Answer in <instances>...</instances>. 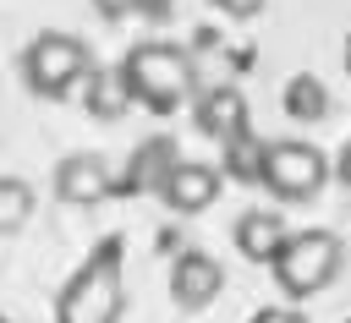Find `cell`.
Wrapping results in <instances>:
<instances>
[{
  "instance_id": "6da1fadb",
  "label": "cell",
  "mask_w": 351,
  "mask_h": 323,
  "mask_svg": "<svg viewBox=\"0 0 351 323\" xmlns=\"http://www.w3.org/2000/svg\"><path fill=\"white\" fill-rule=\"evenodd\" d=\"M121 82H126V93H132L137 104L170 115L176 104H186V99L197 93V60H192L186 49L165 44V38H148V44H137V49H126Z\"/></svg>"
},
{
  "instance_id": "7a4b0ae2",
  "label": "cell",
  "mask_w": 351,
  "mask_h": 323,
  "mask_svg": "<svg viewBox=\"0 0 351 323\" xmlns=\"http://www.w3.org/2000/svg\"><path fill=\"white\" fill-rule=\"evenodd\" d=\"M274 268V285L291 296V301H307L318 290H329L346 268V241L335 230H291L280 257L269 263Z\"/></svg>"
},
{
  "instance_id": "3957f363",
  "label": "cell",
  "mask_w": 351,
  "mask_h": 323,
  "mask_svg": "<svg viewBox=\"0 0 351 323\" xmlns=\"http://www.w3.org/2000/svg\"><path fill=\"white\" fill-rule=\"evenodd\" d=\"M121 307H126L121 252H115V241H104V252L88 257V263L66 279L60 307H55V323H121Z\"/></svg>"
},
{
  "instance_id": "277c9868",
  "label": "cell",
  "mask_w": 351,
  "mask_h": 323,
  "mask_svg": "<svg viewBox=\"0 0 351 323\" xmlns=\"http://www.w3.org/2000/svg\"><path fill=\"white\" fill-rule=\"evenodd\" d=\"M88 71H93V55H88V44L71 38V33H38V38L22 49V82H27V93H38V99H71V93L88 82Z\"/></svg>"
},
{
  "instance_id": "5b68a950",
  "label": "cell",
  "mask_w": 351,
  "mask_h": 323,
  "mask_svg": "<svg viewBox=\"0 0 351 323\" xmlns=\"http://www.w3.org/2000/svg\"><path fill=\"white\" fill-rule=\"evenodd\" d=\"M280 203H313L329 186V153L302 142V137H280L263 142V175H258Z\"/></svg>"
},
{
  "instance_id": "8992f818",
  "label": "cell",
  "mask_w": 351,
  "mask_h": 323,
  "mask_svg": "<svg viewBox=\"0 0 351 323\" xmlns=\"http://www.w3.org/2000/svg\"><path fill=\"white\" fill-rule=\"evenodd\" d=\"M115 186H121V181H115L110 159H99V153H66L60 170H55V197L71 203V208H93V203H104Z\"/></svg>"
},
{
  "instance_id": "52a82bcc",
  "label": "cell",
  "mask_w": 351,
  "mask_h": 323,
  "mask_svg": "<svg viewBox=\"0 0 351 323\" xmlns=\"http://www.w3.org/2000/svg\"><path fill=\"white\" fill-rule=\"evenodd\" d=\"M219 290H225L219 257H208V252H197V246L176 257V268H170V301H176L181 312H203Z\"/></svg>"
},
{
  "instance_id": "ba28073f",
  "label": "cell",
  "mask_w": 351,
  "mask_h": 323,
  "mask_svg": "<svg viewBox=\"0 0 351 323\" xmlns=\"http://www.w3.org/2000/svg\"><path fill=\"white\" fill-rule=\"evenodd\" d=\"M159 197L170 214H203L208 203H219V170L197 159H176V170L159 181Z\"/></svg>"
},
{
  "instance_id": "9c48e42d",
  "label": "cell",
  "mask_w": 351,
  "mask_h": 323,
  "mask_svg": "<svg viewBox=\"0 0 351 323\" xmlns=\"http://www.w3.org/2000/svg\"><path fill=\"white\" fill-rule=\"evenodd\" d=\"M192 120H197V131H203L208 142H230V137L252 131V120H247V99H241L236 88H203L197 104H192Z\"/></svg>"
},
{
  "instance_id": "30bf717a",
  "label": "cell",
  "mask_w": 351,
  "mask_h": 323,
  "mask_svg": "<svg viewBox=\"0 0 351 323\" xmlns=\"http://www.w3.org/2000/svg\"><path fill=\"white\" fill-rule=\"evenodd\" d=\"M285 219L274 214V208H252V214H241L236 219V252L247 257V263H274L280 257V246H285Z\"/></svg>"
},
{
  "instance_id": "8fae6325",
  "label": "cell",
  "mask_w": 351,
  "mask_h": 323,
  "mask_svg": "<svg viewBox=\"0 0 351 323\" xmlns=\"http://www.w3.org/2000/svg\"><path fill=\"white\" fill-rule=\"evenodd\" d=\"M176 159H181V153H176L170 137H148V142L132 153V170H126L121 186H126V192H159V181L176 170Z\"/></svg>"
},
{
  "instance_id": "7c38bea8",
  "label": "cell",
  "mask_w": 351,
  "mask_h": 323,
  "mask_svg": "<svg viewBox=\"0 0 351 323\" xmlns=\"http://www.w3.org/2000/svg\"><path fill=\"white\" fill-rule=\"evenodd\" d=\"M285 115H291V120H307V126L324 120V115H329V88H324L313 71L291 77V82H285Z\"/></svg>"
},
{
  "instance_id": "4fadbf2b",
  "label": "cell",
  "mask_w": 351,
  "mask_h": 323,
  "mask_svg": "<svg viewBox=\"0 0 351 323\" xmlns=\"http://www.w3.org/2000/svg\"><path fill=\"white\" fill-rule=\"evenodd\" d=\"M126 104H132V93L121 82V71H88V109L99 120H115Z\"/></svg>"
},
{
  "instance_id": "5bb4252c",
  "label": "cell",
  "mask_w": 351,
  "mask_h": 323,
  "mask_svg": "<svg viewBox=\"0 0 351 323\" xmlns=\"http://www.w3.org/2000/svg\"><path fill=\"white\" fill-rule=\"evenodd\" d=\"M219 148H225V175H230V181H258V175H263V137L241 131V137H230V142H219Z\"/></svg>"
},
{
  "instance_id": "9a60e30c",
  "label": "cell",
  "mask_w": 351,
  "mask_h": 323,
  "mask_svg": "<svg viewBox=\"0 0 351 323\" xmlns=\"http://www.w3.org/2000/svg\"><path fill=\"white\" fill-rule=\"evenodd\" d=\"M33 219V186L16 175H0V235H16Z\"/></svg>"
},
{
  "instance_id": "2e32d148",
  "label": "cell",
  "mask_w": 351,
  "mask_h": 323,
  "mask_svg": "<svg viewBox=\"0 0 351 323\" xmlns=\"http://www.w3.org/2000/svg\"><path fill=\"white\" fill-rule=\"evenodd\" d=\"M214 11H225V16H258L269 0H208Z\"/></svg>"
},
{
  "instance_id": "e0dca14e",
  "label": "cell",
  "mask_w": 351,
  "mask_h": 323,
  "mask_svg": "<svg viewBox=\"0 0 351 323\" xmlns=\"http://www.w3.org/2000/svg\"><path fill=\"white\" fill-rule=\"evenodd\" d=\"M252 323H307V312H296V307H263Z\"/></svg>"
},
{
  "instance_id": "ac0fdd59",
  "label": "cell",
  "mask_w": 351,
  "mask_h": 323,
  "mask_svg": "<svg viewBox=\"0 0 351 323\" xmlns=\"http://www.w3.org/2000/svg\"><path fill=\"white\" fill-rule=\"evenodd\" d=\"M93 11L115 22V16H126V11H137V0H93Z\"/></svg>"
},
{
  "instance_id": "d6986e66",
  "label": "cell",
  "mask_w": 351,
  "mask_h": 323,
  "mask_svg": "<svg viewBox=\"0 0 351 323\" xmlns=\"http://www.w3.org/2000/svg\"><path fill=\"white\" fill-rule=\"evenodd\" d=\"M329 175H340V186H351V142L340 148V159L329 164Z\"/></svg>"
},
{
  "instance_id": "ffe728a7",
  "label": "cell",
  "mask_w": 351,
  "mask_h": 323,
  "mask_svg": "<svg viewBox=\"0 0 351 323\" xmlns=\"http://www.w3.org/2000/svg\"><path fill=\"white\" fill-rule=\"evenodd\" d=\"M346 71H351V44H346Z\"/></svg>"
},
{
  "instance_id": "44dd1931",
  "label": "cell",
  "mask_w": 351,
  "mask_h": 323,
  "mask_svg": "<svg viewBox=\"0 0 351 323\" xmlns=\"http://www.w3.org/2000/svg\"><path fill=\"white\" fill-rule=\"evenodd\" d=\"M0 323H11V318H0Z\"/></svg>"
},
{
  "instance_id": "7402d4cb",
  "label": "cell",
  "mask_w": 351,
  "mask_h": 323,
  "mask_svg": "<svg viewBox=\"0 0 351 323\" xmlns=\"http://www.w3.org/2000/svg\"><path fill=\"white\" fill-rule=\"evenodd\" d=\"M346 323H351V318H346Z\"/></svg>"
}]
</instances>
